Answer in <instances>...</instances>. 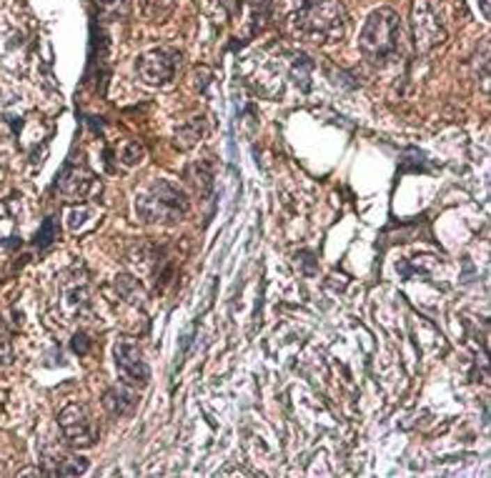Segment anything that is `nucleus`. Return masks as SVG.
Here are the masks:
<instances>
[{"label":"nucleus","mask_w":491,"mask_h":478,"mask_svg":"<svg viewBox=\"0 0 491 478\" xmlns=\"http://www.w3.org/2000/svg\"><path fill=\"white\" fill-rule=\"evenodd\" d=\"M293 31L309 43H336L346 31V15L338 0H301L291 15Z\"/></svg>","instance_id":"obj_1"},{"label":"nucleus","mask_w":491,"mask_h":478,"mask_svg":"<svg viewBox=\"0 0 491 478\" xmlns=\"http://www.w3.org/2000/svg\"><path fill=\"white\" fill-rule=\"evenodd\" d=\"M188 205L186 193L168 180H153L136 196V213L146 223H178Z\"/></svg>","instance_id":"obj_2"},{"label":"nucleus","mask_w":491,"mask_h":478,"mask_svg":"<svg viewBox=\"0 0 491 478\" xmlns=\"http://www.w3.org/2000/svg\"><path fill=\"white\" fill-rule=\"evenodd\" d=\"M359 48L368 63L386 65L393 61L398 50V15L391 8H379L364 23V31L359 35Z\"/></svg>","instance_id":"obj_3"},{"label":"nucleus","mask_w":491,"mask_h":478,"mask_svg":"<svg viewBox=\"0 0 491 478\" xmlns=\"http://www.w3.org/2000/svg\"><path fill=\"white\" fill-rule=\"evenodd\" d=\"M411 31H414V48L419 53L436 48L446 40V28L434 8V0H416L411 8Z\"/></svg>","instance_id":"obj_4"},{"label":"nucleus","mask_w":491,"mask_h":478,"mask_svg":"<svg viewBox=\"0 0 491 478\" xmlns=\"http://www.w3.org/2000/svg\"><path fill=\"white\" fill-rule=\"evenodd\" d=\"M58 426H61V433L65 436V441L73 448H91L98 438V431L88 416V411L78 404H70L61 411Z\"/></svg>","instance_id":"obj_5"},{"label":"nucleus","mask_w":491,"mask_h":478,"mask_svg":"<svg viewBox=\"0 0 491 478\" xmlns=\"http://www.w3.org/2000/svg\"><path fill=\"white\" fill-rule=\"evenodd\" d=\"M113 358H116V368L120 373V381L128 385H141L143 388L146 383L150 381V371L146 366L143 353L138 348L136 341L131 338H123L113 346Z\"/></svg>","instance_id":"obj_6"},{"label":"nucleus","mask_w":491,"mask_h":478,"mask_svg":"<svg viewBox=\"0 0 491 478\" xmlns=\"http://www.w3.org/2000/svg\"><path fill=\"white\" fill-rule=\"evenodd\" d=\"M176 63H178V56H176L173 50L156 48L138 58L136 70L146 83H150V86H163V83H168L173 78Z\"/></svg>","instance_id":"obj_7"},{"label":"nucleus","mask_w":491,"mask_h":478,"mask_svg":"<svg viewBox=\"0 0 491 478\" xmlns=\"http://www.w3.org/2000/svg\"><path fill=\"white\" fill-rule=\"evenodd\" d=\"M93 173L83 166H68L63 168V173L58 175V188H61L65 196H75V198H86L93 193Z\"/></svg>","instance_id":"obj_8"},{"label":"nucleus","mask_w":491,"mask_h":478,"mask_svg":"<svg viewBox=\"0 0 491 478\" xmlns=\"http://www.w3.org/2000/svg\"><path fill=\"white\" fill-rule=\"evenodd\" d=\"M103 408L108 411V416L113 418H128L136 413L138 408V396L128 388H111L103 396Z\"/></svg>","instance_id":"obj_9"},{"label":"nucleus","mask_w":491,"mask_h":478,"mask_svg":"<svg viewBox=\"0 0 491 478\" xmlns=\"http://www.w3.org/2000/svg\"><path fill=\"white\" fill-rule=\"evenodd\" d=\"M311 70H313V63L306 56L296 53V56L291 58V81L296 83L301 90H309V88H311Z\"/></svg>","instance_id":"obj_10"},{"label":"nucleus","mask_w":491,"mask_h":478,"mask_svg":"<svg viewBox=\"0 0 491 478\" xmlns=\"http://www.w3.org/2000/svg\"><path fill=\"white\" fill-rule=\"evenodd\" d=\"M56 236H58L56 221H53V218H45V223L40 225V230H38V233H36L38 248H45V246H50V243L56 241Z\"/></svg>","instance_id":"obj_11"},{"label":"nucleus","mask_w":491,"mask_h":478,"mask_svg":"<svg viewBox=\"0 0 491 478\" xmlns=\"http://www.w3.org/2000/svg\"><path fill=\"white\" fill-rule=\"evenodd\" d=\"M70 348H73L75 353H88V348H91V341H88V335L86 333H78V335H73V341H70Z\"/></svg>","instance_id":"obj_12"},{"label":"nucleus","mask_w":491,"mask_h":478,"mask_svg":"<svg viewBox=\"0 0 491 478\" xmlns=\"http://www.w3.org/2000/svg\"><path fill=\"white\" fill-rule=\"evenodd\" d=\"M83 218H86V211H83V208H78V211H70V228H73V230L81 228Z\"/></svg>","instance_id":"obj_13"},{"label":"nucleus","mask_w":491,"mask_h":478,"mask_svg":"<svg viewBox=\"0 0 491 478\" xmlns=\"http://www.w3.org/2000/svg\"><path fill=\"white\" fill-rule=\"evenodd\" d=\"M481 6V13H484V18H489V0H479Z\"/></svg>","instance_id":"obj_14"}]
</instances>
